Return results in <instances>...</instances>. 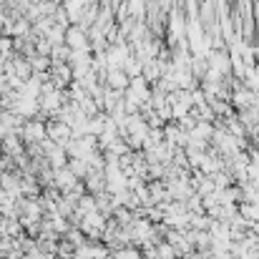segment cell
I'll list each match as a JSON object with an SVG mask.
<instances>
[{
  "mask_svg": "<svg viewBox=\"0 0 259 259\" xmlns=\"http://www.w3.org/2000/svg\"><path fill=\"white\" fill-rule=\"evenodd\" d=\"M66 46L71 51H86L91 48V40H88V30H83L81 25H71L66 30Z\"/></svg>",
  "mask_w": 259,
  "mask_h": 259,
  "instance_id": "cell-1",
  "label": "cell"
},
{
  "mask_svg": "<svg viewBox=\"0 0 259 259\" xmlns=\"http://www.w3.org/2000/svg\"><path fill=\"white\" fill-rule=\"evenodd\" d=\"M51 81L56 83L58 91H63L66 83L73 81V68H71L68 63H53V68H51Z\"/></svg>",
  "mask_w": 259,
  "mask_h": 259,
  "instance_id": "cell-2",
  "label": "cell"
},
{
  "mask_svg": "<svg viewBox=\"0 0 259 259\" xmlns=\"http://www.w3.org/2000/svg\"><path fill=\"white\" fill-rule=\"evenodd\" d=\"M13 61V76H18V78H23V81H30L33 78V66H30V61L25 58V56H13L10 58Z\"/></svg>",
  "mask_w": 259,
  "mask_h": 259,
  "instance_id": "cell-3",
  "label": "cell"
},
{
  "mask_svg": "<svg viewBox=\"0 0 259 259\" xmlns=\"http://www.w3.org/2000/svg\"><path fill=\"white\" fill-rule=\"evenodd\" d=\"M30 66H33V73H51L53 58L51 56H33L30 58Z\"/></svg>",
  "mask_w": 259,
  "mask_h": 259,
  "instance_id": "cell-4",
  "label": "cell"
},
{
  "mask_svg": "<svg viewBox=\"0 0 259 259\" xmlns=\"http://www.w3.org/2000/svg\"><path fill=\"white\" fill-rule=\"evenodd\" d=\"M51 58H53V63H68V58H71V48L63 43V46H56L53 48V53H51Z\"/></svg>",
  "mask_w": 259,
  "mask_h": 259,
  "instance_id": "cell-5",
  "label": "cell"
},
{
  "mask_svg": "<svg viewBox=\"0 0 259 259\" xmlns=\"http://www.w3.org/2000/svg\"><path fill=\"white\" fill-rule=\"evenodd\" d=\"M53 48H56V46H53L48 38H35V53H38V56H51Z\"/></svg>",
  "mask_w": 259,
  "mask_h": 259,
  "instance_id": "cell-6",
  "label": "cell"
},
{
  "mask_svg": "<svg viewBox=\"0 0 259 259\" xmlns=\"http://www.w3.org/2000/svg\"><path fill=\"white\" fill-rule=\"evenodd\" d=\"M61 98H63V93H61V91H53V93H46L40 101H43V106H46L48 111H53V108L58 106V101H61Z\"/></svg>",
  "mask_w": 259,
  "mask_h": 259,
  "instance_id": "cell-7",
  "label": "cell"
},
{
  "mask_svg": "<svg viewBox=\"0 0 259 259\" xmlns=\"http://www.w3.org/2000/svg\"><path fill=\"white\" fill-rule=\"evenodd\" d=\"M108 81H111V83H113V86H123V83H126V76H123V73H121V71H116V68H111V73H108Z\"/></svg>",
  "mask_w": 259,
  "mask_h": 259,
  "instance_id": "cell-8",
  "label": "cell"
},
{
  "mask_svg": "<svg viewBox=\"0 0 259 259\" xmlns=\"http://www.w3.org/2000/svg\"><path fill=\"white\" fill-rule=\"evenodd\" d=\"M30 5H40V3H46V0H28Z\"/></svg>",
  "mask_w": 259,
  "mask_h": 259,
  "instance_id": "cell-9",
  "label": "cell"
}]
</instances>
